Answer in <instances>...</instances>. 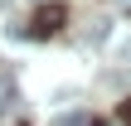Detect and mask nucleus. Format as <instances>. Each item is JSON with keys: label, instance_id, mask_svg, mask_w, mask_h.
I'll return each mask as SVG.
<instances>
[{"label": "nucleus", "instance_id": "f257e3e1", "mask_svg": "<svg viewBox=\"0 0 131 126\" xmlns=\"http://www.w3.org/2000/svg\"><path fill=\"white\" fill-rule=\"evenodd\" d=\"M63 19H68V15H63V5H44L24 34H29V39H49V34H58V29H63Z\"/></svg>", "mask_w": 131, "mask_h": 126}, {"label": "nucleus", "instance_id": "f03ea898", "mask_svg": "<svg viewBox=\"0 0 131 126\" xmlns=\"http://www.w3.org/2000/svg\"><path fill=\"white\" fill-rule=\"evenodd\" d=\"M15 107H19V87H15V83L0 73V117H10Z\"/></svg>", "mask_w": 131, "mask_h": 126}, {"label": "nucleus", "instance_id": "7ed1b4c3", "mask_svg": "<svg viewBox=\"0 0 131 126\" xmlns=\"http://www.w3.org/2000/svg\"><path fill=\"white\" fill-rule=\"evenodd\" d=\"M117 53H122V63H131V34L122 39V44H117Z\"/></svg>", "mask_w": 131, "mask_h": 126}, {"label": "nucleus", "instance_id": "20e7f679", "mask_svg": "<svg viewBox=\"0 0 131 126\" xmlns=\"http://www.w3.org/2000/svg\"><path fill=\"white\" fill-rule=\"evenodd\" d=\"M117 5H122V10H126V15H131V0H117Z\"/></svg>", "mask_w": 131, "mask_h": 126}, {"label": "nucleus", "instance_id": "39448f33", "mask_svg": "<svg viewBox=\"0 0 131 126\" xmlns=\"http://www.w3.org/2000/svg\"><path fill=\"white\" fill-rule=\"evenodd\" d=\"M126 121H131V107H126Z\"/></svg>", "mask_w": 131, "mask_h": 126}]
</instances>
